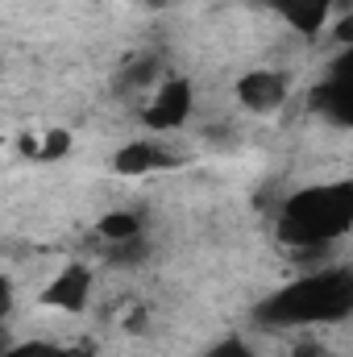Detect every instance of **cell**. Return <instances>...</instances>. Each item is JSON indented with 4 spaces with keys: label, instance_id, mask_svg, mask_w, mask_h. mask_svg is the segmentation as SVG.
Returning <instances> with one entry per match:
<instances>
[{
    "label": "cell",
    "instance_id": "1",
    "mask_svg": "<svg viewBox=\"0 0 353 357\" xmlns=\"http://www.w3.org/2000/svg\"><path fill=\"white\" fill-rule=\"evenodd\" d=\"M350 307H353V274L345 266H329L278 287L270 299H262L258 320L274 324V328H287V324L308 328V324L341 320Z\"/></svg>",
    "mask_w": 353,
    "mask_h": 357
},
{
    "label": "cell",
    "instance_id": "2",
    "mask_svg": "<svg viewBox=\"0 0 353 357\" xmlns=\"http://www.w3.org/2000/svg\"><path fill=\"white\" fill-rule=\"evenodd\" d=\"M353 229V183H312L283 199L278 237L287 245H333Z\"/></svg>",
    "mask_w": 353,
    "mask_h": 357
},
{
    "label": "cell",
    "instance_id": "3",
    "mask_svg": "<svg viewBox=\"0 0 353 357\" xmlns=\"http://www.w3.org/2000/svg\"><path fill=\"white\" fill-rule=\"evenodd\" d=\"M195 112V88H191V79H183V75H167L154 96H150V104H146V112H142V125L146 129H154V133H175L187 125V116Z\"/></svg>",
    "mask_w": 353,
    "mask_h": 357
},
{
    "label": "cell",
    "instance_id": "4",
    "mask_svg": "<svg viewBox=\"0 0 353 357\" xmlns=\"http://www.w3.org/2000/svg\"><path fill=\"white\" fill-rule=\"evenodd\" d=\"M237 104L246 112H258V116H270L287 104L291 96V75L287 71H274V67H254L237 79Z\"/></svg>",
    "mask_w": 353,
    "mask_h": 357
},
{
    "label": "cell",
    "instance_id": "5",
    "mask_svg": "<svg viewBox=\"0 0 353 357\" xmlns=\"http://www.w3.org/2000/svg\"><path fill=\"white\" fill-rule=\"evenodd\" d=\"M91 287H96V274L88 270V262H67V266L42 287L38 303L42 307H54V312H67V316H80L91 299Z\"/></svg>",
    "mask_w": 353,
    "mask_h": 357
},
{
    "label": "cell",
    "instance_id": "6",
    "mask_svg": "<svg viewBox=\"0 0 353 357\" xmlns=\"http://www.w3.org/2000/svg\"><path fill=\"white\" fill-rule=\"evenodd\" d=\"M262 8H270L287 29H295L299 38H316L329 29V21L337 17L341 0H258Z\"/></svg>",
    "mask_w": 353,
    "mask_h": 357
},
{
    "label": "cell",
    "instance_id": "7",
    "mask_svg": "<svg viewBox=\"0 0 353 357\" xmlns=\"http://www.w3.org/2000/svg\"><path fill=\"white\" fill-rule=\"evenodd\" d=\"M179 158L163 146V142H150V137H133L125 142L117 154H112V171L121 178H146L158 175V171H171Z\"/></svg>",
    "mask_w": 353,
    "mask_h": 357
},
{
    "label": "cell",
    "instance_id": "8",
    "mask_svg": "<svg viewBox=\"0 0 353 357\" xmlns=\"http://www.w3.org/2000/svg\"><path fill=\"white\" fill-rule=\"evenodd\" d=\"M312 108H320L324 116H333L337 125H350V108H353V91L345 67H337L329 79H320V88H312Z\"/></svg>",
    "mask_w": 353,
    "mask_h": 357
},
{
    "label": "cell",
    "instance_id": "9",
    "mask_svg": "<svg viewBox=\"0 0 353 357\" xmlns=\"http://www.w3.org/2000/svg\"><path fill=\"white\" fill-rule=\"evenodd\" d=\"M96 237H100V241H108V245H121V241L146 237V216H142V212H129V208L104 212V216L96 220Z\"/></svg>",
    "mask_w": 353,
    "mask_h": 357
},
{
    "label": "cell",
    "instance_id": "10",
    "mask_svg": "<svg viewBox=\"0 0 353 357\" xmlns=\"http://www.w3.org/2000/svg\"><path fill=\"white\" fill-rule=\"evenodd\" d=\"M71 146H75V137L67 133V129H50V133H42L38 137V162H59V158H67L71 154Z\"/></svg>",
    "mask_w": 353,
    "mask_h": 357
},
{
    "label": "cell",
    "instance_id": "11",
    "mask_svg": "<svg viewBox=\"0 0 353 357\" xmlns=\"http://www.w3.org/2000/svg\"><path fill=\"white\" fill-rule=\"evenodd\" d=\"M200 357H254V349L241 337H220V341H212Z\"/></svg>",
    "mask_w": 353,
    "mask_h": 357
},
{
    "label": "cell",
    "instance_id": "12",
    "mask_svg": "<svg viewBox=\"0 0 353 357\" xmlns=\"http://www.w3.org/2000/svg\"><path fill=\"white\" fill-rule=\"evenodd\" d=\"M54 341H17V345H4L0 357H50Z\"/></svg>",
    "mask_w": 353,
    "mask_h": 357
},
{
    "label": "cell",
    "instance_id": "13",
    "mask_svg": "<svg viewBox=\"0 0 353 357\" xmlns=\"http://www.w3.org/2000/svg\"><path fill=\"white\" fill-rule=\"evenodd\" d=\"M154 75H158V63H154V59H142L137 67L125 71V84H129V88H146V84H154Z\"/></svg>",
    "mask_w": 353,
    "mask_h": 357
},
{
    "label": "cell",
    "instance_id": "14",
    "mask_svg": "<svg viewBox=\"0 0 353 357\" xmlns=\"http://www.w3.org/2000/svg\"><path fill=\"white\" fill-rule=\"evenodd\" d=\"M50 357H96V349H91L88 341H80V345H50Z\"/></svg>",
    "mask_w": 353,
    "mask_h": 357
},
{
    "label": "cell",
    "instance_id": "15",
    "mask_svg": "<svg viewBox=\"0 0 353 357\" xmlns=\"http://www.w3.org/2000/svg\"><path fill=\"white\" fill-rule=\"evenodd\" d=\"M8 312H13V278L0 274V324L8 320Z\"/></svg>",
    "mask_w": 353,
    "mask_h": 357
},
{
    "label": "cell",
    "instance_id": "16",
    "mask_svg": "<svg viewBox=\"0 0 353 357\" xmlns=\"http://www.w3.org/2000/svg\"><path fill=\"white\" fill-rule=\"evenodd\" d=\"M291 357H329V349L320 345V341H312V337H303L295 349H291Z\"/></svg>",
    "mask_w": 353,
    "mask_h": 357
},
{
    "label": "cell",
    "instance_id": "17",
    "mask_svg": "<svg viewBox=\"0 0 353 357\" xmlns=\"http://www.w3.org/2000/svg\"><path fill=\"white\" fill-rule=\"evenodd\" d=\"M4 345H8V337H4V328H0V349H4Z\"/></svg>",
    "mask_w": 353,
    "mask_h": 357
}]
</instances>
